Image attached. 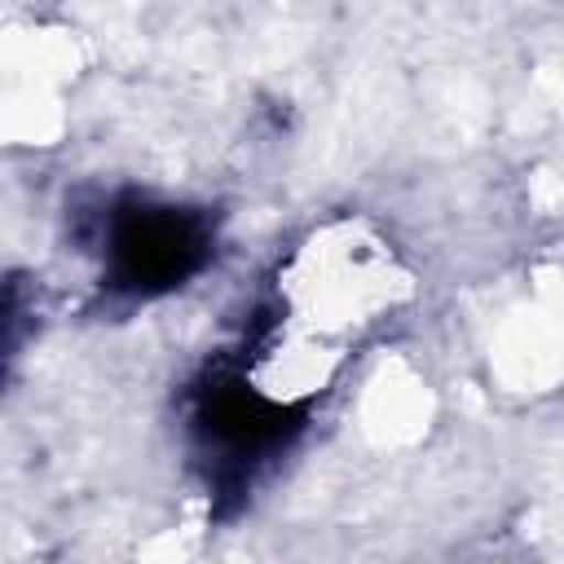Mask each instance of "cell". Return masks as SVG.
<instances>
[{
    "label": "cell",
    "mask_w": 564,
    "mask_h": 564,
    "mask_svg": "<svg viewBox=\"0 0 564 564\" xmlns=\"http://www.w3.org/2000/svg\"><path fill=\"white\" fill-rule=\"evenodd\" d=\"M401 273L392 251L361 225H330L295 251L286 273V300L295 326L313 335H339L348 326L375 322L397 304Z\"/></svg>",
    "instance_id": "1"
}]
</instances>
